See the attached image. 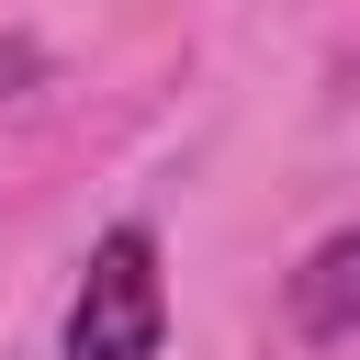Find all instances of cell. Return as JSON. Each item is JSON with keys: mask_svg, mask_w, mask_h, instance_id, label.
<instances>
[{"mask_svg": "<svg viewBox=\"0 0 360 360\" xmlns=\"http://www.w3.org/2000/svg\"><path fill=\"white\" fill-rule=\"evenodd\" d=\"M11 79H34V45H11V34H0V90H11Z\"/></svg>", "mask_w": 360, "mask_h": 360, "instance_id": "3", "label": "cell"}, {"mask_svg": "<svg viewBox=\"0 0 360 360\" xmlns=\"http://www.w3.org/2000/svg\"><path fill=\"white\" fill-rule=\"evenodd\" d=\"M158 349H169L158 236H146V225H112V236L79 259V292H68V360H158Z\"/></svg>", "mask_w": 360, "mask_h": 360, "instance_id": "1", "label": "cell"}, {"mask_svg": "<svg viewBox=\"0 0 360 360\" xmlns=\"http://www.w3.org/2000/svg\"><path fill=\"white\" fill-rule=\"evenodd\" d=\"M292 326H304L315 349L360 338V225H349V236H326V248L292 270Z\"/></svg>", "mask_w": 360, "mask_h": 360, "instance_id": "2", "label": "cell"}]
</instances>
